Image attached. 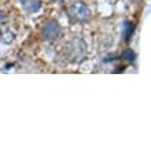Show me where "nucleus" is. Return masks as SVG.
<instances>
[{
	"mask_svg": "<svg viewBox=\"0 0 151 151\" xmlns=\"http://www.w3.org/2000/svg\"><path fill=\"white\" fill-rule=\"evenodd\" d=\"M69 15H70L72 19L77 21V22H84V21H87L91 17V12H89V8L84 3L77 1V3L72 4L69 7Z\"/></svg>",
	"mask_w": 151,
	"mask_h": 151,
	"instance_id": "f257e3e1",
	"label": "nucleus"
},
{
	"mask_svg": "<svg viewBox=\"0 0 151 151\" xmlns=\"http://www.w3.org/2000/svg\"><path fill=\"white\" fill-rule=\"evenodd\" d=\"M22 6L26 11L35 12L40 8V1L39 0H22Z\"/></svg>",
	"mask_w": 151,
	"mask_h": 151,
	"instance_id": "7ed1b4c3",
	"label": "nucleus"
},
{
	"mask_svg": "<svg viewBox=\"0 0 151 151\" xmlns=\"http://www.w3.org/2000/svg\"><path fill=\"white\" fill-rule=\"evenodd\" d=\"M60 35V26L56 21H50L44 25L43 28V36L47 40H55Z\"/></svg>",
	"mask_w": 151,
	"mask_h": 151,
	"instance_id": "f03ea898",
	"label": "nucleus"
}]
</instances>
